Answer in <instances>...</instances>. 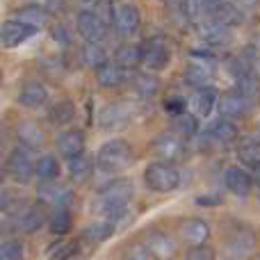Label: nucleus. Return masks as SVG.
I'll return each mask as SVG.
<instances>
[{
  "label": "nucleus",
  "mask_w": 260,
  "mask_h": 260,
  "mask_svg": "<svg viewBox=\"0 0 260 260\" xmlns=\"http://www.w3.org/2000/svg\"><path fill=\"white\" fill-rule=\"evenodd\" d=\"M199 130V121L194 114H176L174 117V133L180 135V137H192V135H197Z\"/></svg>",
  "instance_id": "nucleus-31"
},
{
  "label": "nucleus",
  "mask_w": 260,
  "mask_h": 260,
  "mask_svg": "<svg viewBox=\"0 0 260 260\" xmlns=\"http://www.w3.org/2000/svg\"><path fill=\"white\" fill-rule=\"evenodd\" d=\"M39 197L41 201L50 203L55 208H67L73 201V192L64 185H57L55 180H41L39 185Z\"/></svg>",
  "instance_id": "nucleus-14"
},
{
  "label": "nucleus",
  "mask_w": 260,
  "mask_h": 260,
  "mask_svg": "<svg viewBox=\"0 0 260 260\" xmlns=\"http://www.w3.org/2000/svg\"><path fill=\"white\" fill-rule=\"evenodd\" d=\"M57 151L64 157H73L85 151V133L82 130H64L57 137Z\"/></svg>",
  "instance_id": "nucleus-17"
},
{
  "label": "nucleus",
  "mask_w": 260,
  "mask_h": 260,
  "mask_svg": "<svg viewBox=\"0 0 260 260\" xmlns=\"http://www.w3.org/2000/svg\"><path fill=\"white\" fill-rule=\"evenodd\" d=\"M71 253H73V244L59 242V244H55V247H50L48 256H50V260H64L67 256H71Z\"/></svg>",
  "instance_id": "nucleus-39"
},
{
  "label": "nucleus",
  "mask_w": 260,
  "mask_h": 260,
  "mask_svg": "<svg viewBox=\"0 0 260 260\" xmlns=\"http://www.w3.org/2000/svg\"><path fill=\"white\" fill-rule=\"evenodd\" d=\"M224 185L231 194L244 199V197H249V192H251L253 178L249 176V171L240 169V167H229V169L224 171Z\"/></svg>",
  "instance_id": "nucleus-12"
},
{
  "label": "nucleus",
  "mask_w": 260,
  "mask_h": 260,
  "mask_svg": "<svg viewBox=\"0 0 260 260\" xmlns=\"http://www.w3.org/2000/svg\"><path fill=\"white\" fill-rule=\"evenodd\" d=\"M217 99H219V94L215 87H199L197 96H194V110L199 117H210L217 105Z\"/></svg>",
  "instance_id": "nucleus-24"
},
{
  "label": "nucleus",
  "mask_w": 260,
  "mask_h": 260,
  "mask_svg": "<svg viewBox=\"0 0 260 260\" xmlns=\"http://www.w3.org/2000/svg\"><path fill=\"white\" fill-rule=\"evenodd\" d=\"M210 80V69L201 62H192L185 69V82L192 87H206Z\"/></svg>",
  "instance_id": "nucleus-30"
},
{
  "label": "nucleus",
  "mask_w": 260,
  "mask_h": 260,
  "mask_svg": "<svg viewBox=\"0 0 260 260\" xmlns=\"http://www.w3.org/2000/svg\"><path fill=\"white\" fill-rule=\"evenodd\" d=\"M210 135L217 139V142L231 144L238 139V126H235L233 121H229V119H224V121H217L215 126L210 128Z\"/></svg>",
  "instance_id": "nucleus-32"
},
{
  "label": "nucleus",
  "mask_w": 260,
  "mask_h": 260,
  "mask_svg": "<svg viewBox=\"0 0 260 260\" xmlns=\"http://www.w3.org/2000/svg\"><path fill=\"white\" fill-rule=\"evenodd\" d=\"M18 142L23 144V148L27 151H37V148L44 146V130L37 126L35 121H23L16 130Z\"/></svg>",
  "instance_id": "nucleus-21"
},
{
  "label": "nucleus",
  "mask_w": 260,
  "mask_h": 260,
  "mask_svg": "<svg viewBox=\"0 0 260 260\" xmlns=\"http://www.w3.org/2000/svg\"><path fill=\"white\" fill-rule=\"evenodd\" d=\"M37 35V27L30 23L21 21V18H14V21H5L0 27V44L5 48H16V46L25 44L30 37Z\"/></svg>",
  "instance_id": "nucleus-6"
},
{
  "label": "nucleus",
  "mask_w": 260,
  "mask_h": 260,
  "mask_svg": "<svg viewBox=\"0 0 260 260\" xmlns=\"http://www.w3.org/2000/svg\"><path fill=\"white\" fill-rule=\"evenodd\" d=\"M180 235L189 244H201L210 238V226L199 217H189V219H183V224H180Z\"/></svg>",
  "instance_id": "nucleus-19"
},
{
  "label": "nucleus",
  "mask_w": 260,
  "mask_h": 260,
  "mask_svg": "<svg viewBox=\"0 0 260 260\" xmlns=\"http://www.w3.org/2000/svg\"><path fill=\"white\" fill-rule=\"evenodd\" d=\"M117 64L121 69H135L142 64V59H139V46H121V48L117 50Z\"/></svg>",
  "instance_id": "nucleus-34"
},
{
  "label": "nucleus",
  "mask_w": 260,
  "mask_h": 260,
  "mask_svg": "<svg viewBox=\"0 0 260 260\" xmlns=\"http://www.w3.org/2000/svg\"><path fill=\"white\" fill-rule=\"evenodd\" d=\"M151 148H153V153L165 162H176L185 155V142L180 135L174 133V130L155 137V142L151 144Z\"/></svg>",
  "instance_id": "nucleus-9"
},
{
  "label": "nucleus",
  "mask_w": 260,
  "mask_h": 260,
  "mask_svg": "<svg viewBox=\"0 0 260 260\" xmlns=\"http://www.w3.org/2000/svg\"><path fill=\"white\" fill-rule=\"evenodd\" d=\"M139 59L146 69L151 71H162L167 69L171 59V53H169V46H167L165 39H148L139 46Z\"/></svg>",
  "instance_id": "nucleus-5"
},
{
  "label": "nucleus",
  "mask_w": 260,
  "mask_h": 260,
  "mask_svg": "<svg viewBox=\"0 0 260 260\" xmlns=\"http://www.w3.org/2000/svg\"><path fill=\"white\" fill-rule=\"evenodd\" d=\"M135 117V105L128 103V101H119V103H112L101 112V128L105 130H119L121 126L133 121Z\"/></svg>",
  "instance_id": "nucleus-8"
},
{
  "label": "nucleus",
  "mask_w": 260,
  "mask_h": 260,
  "mask_svg": "<svg viewBox=\"0 0 260 260\" xmlns=\"http://www.w3.org/2000/svg\"><path fill=\"white\" fill-rule=\"evenodd\" d=\"M165 108L169 110V112L180 114V112H185V101L180 99V96H176V99H167L165 101Z\"/></svg>",
  "instance_id": "nucleus-41"
},
{
  "label": "nucleus",
  "mask_w": 260,
  "mask_h": 260,
  "mask_svg": "<svg viewBox=\"0 0 260 260\" xmlns=\"http://www.w3.org/2000/svg\"><path fill=\"white\" fill-rule=\"evenodd\" d=\"M112 23L119 35H123V37L135 35L139 27V9L135 5H119L112 12Z\"/></svg>",
  "instance_id": "nucleus-11"
},
{
  "label": "nucleus",
  "mask_w": 260,
  "mask_h": 260,
  "mask_svg": "<svg viewBox=\"0 0 260 260\" xmlns=\"http://www.w3.org/2000/svg\"><path fill=\"white\" fill-rule=\"evenodd\" d=\"M21 21H25V23H30V25L39 27L41 23L46 21V9L37 7V5H32V7L21 9Z\"/></svg>",
  "instance_id": "nucleus-38"
},
{
  "label": "nucleus",
  "mask_w": 260,
  "mask_h": 260,
  "mask_svg": "<svg viewBox=\"0 0 260 260\" xmlns=\"http://www.w3.org/2000/svg\"><path fill=\"white\" fill-rule=\"evenodd\" d=\"M18 229L23 233H37L41 226L46 224V210L41 203H32V206L23 208L21 215H18Z\"/></svg>",
  "instance_id": "nucleus-15"
},
{
  "label": "nucleus",
  "mask_w": 260,
  "mask_h": 260,
  "mask_svg": "<svg viewBox=\"0 0 260 260\" xmlns=\"http://www.w3.org/2000/svg\"><path fill=\"white\" fill-rule=\"evenodd\" d=\"M48 226H50V233L53 235H67L73 226V219H71V212L69 208H55V212L50 215L48 219Z\"/></svg>",
  "instance_id": "nucleus-28"
},
{
  "label": "nucleus",
  "mask_w": 260,
  "mask_h": 260,
  "mask_svg": "<svg viewBox=\"0 0 260 260\" xmlns=\"http://www.w3.org/2000/svg\"><path fill=\"white\" fill-rule=\"evenodd\" d=\"M76 27H78V35L85 41H103L105 32H108L105 30V21L96 12H89V9L78 14Z\"/></svg>",
  "instance_id": "nucleus-10"
},
{
  "label": "nucleus",
  "mask_w": 260,
  "mask_h": 260,
  "mask_svg": "<svg viewBox=\"0 0 260 260\" xmlns=\"http://www.w3.org/2000/svg\"><path fill=\"white\" fill-rule=\"evenodd\" d=\"M135 162V151L126 139H110L96 153V165L103 174H121Z\"/></svg>",
  "instance_id": "nucleus-2"
},
{
  "label": "nucleus",
  "mask_w": 260,
  "mask_h": 260,
  "mask_svg": "<svg viewBox=\"0 0 260 260\" xmlns=\"http://www.w3.org/2000/svg\"><path fill=\"white\" fill-rule=\"evenodd\" d=\"M217 108H219V114L224 119H235L242 117L247 112V99H244L240 91H229L221 99H217Z\"/></svg>",
  "instance_id": "nucleus-18"
},
{
  "label": "nucleus",
  "mask_w": 260,
  "mask_h": 260,
  "mask_svg": "<svg viewBox=\"0 0 260 260\" xmlns=\"http://www.w3.org/2000/svg\"><path fill=\"white\" fill-rule=\"evenodd\" d=\"M199 203H221V199L219 197H212V199H199Z\"/></svg>",
  "instance_id": "nucleus-43"
},
{
  "label": "nucleus",
  "mask_w": 260,
  "mask_h": 260,
  "mask_svg": "<svg viewBox=\"0 0 260 260\" xmlns=\"http://www.w3.org/2000/svg\"><path fill=\"white\" fill-rule=\"evenodd\" d=\"M247 3H256V0H247Z\"/></svg>",
  "instance_id": "nucleus-49"
},
{
  "label": "nucleus",
  "mask_w": 260,
  "mask_h": 260,
  "mask_svg": "<svg viewBox=\"0 0 260 260\" xmlns=\"http://www.w3.org/2000/svg\"><path fill=\"white\" fill-rule=\"evenodd\" d=\"M48 99V91L41 82H25L23 89L18 91V103L23 108H41Z\"/></svg>",
  "instance_id": "nucleus-20"
},
{
  "label": "nucleus",
  "mask_w": 260,
  "mask_h": 260,
  "mask_svg": "<svg viewBox=\"0 0 260 260\" xmlns=\"http://www.w3.org/2000/svg\"><path fill=\"white\" fill-rule=\"evenodd\" d=\"M91 171H94V162H91V157L85 151L69 157V174H71V178L76 183H85L91 176Z\"/></svg>",
  "instance_id": "nucleus-23"
},
{
  "label": "nucleus",
  "mask_w": 260,
  "mask_h": 260,
  "mask_svg": "<svg viewBox=\"0 0 260 260\" xmlns=\"http://www.w3.org/2000/svg\"><path fill=\"white\" fill-rule=\"evenodd\" d=\"M35 174L39 176L41 180H57L59 176V162L57 157L53 155H41L35 165Z\"/></svg>",
  "instance_id": "nucleus-29"
},
{
  "label": "nucleus",
  "mask_w": 260,
  "mask_h": 260,
  "mask_svg": "<svg viewBox=\"0 0 260 260\" xmlns=\"http://www.w3.org/2000/svg\"><path fill=\"white\" fill-rule=\"evenodd\" d=\"M112 233H114V224L108 219H99L85 229V238L94 244H101V242H105V240H110Z\"/></svg>",
  "instance_id": "nucleus-27"
},
{
  "label": "nucleus",
  "mask_w": 260,
  "mask_h": 260,
  "mask_svg": "<svg viewBox=\"0 0 260 260\" xmlns=\"http://www.w3.org/2000/svg\"><path fill=\"white\" fill-rule=\"evenodd\" d=\"M0 260H25V244L21 240H7L0 244Z\"/></svg>",
  "instance_id": "nucleus-35"
},
{
  "label": "nucleus",
  "mask_w": 260,
  "mask_h": 260,
  "mask_svg": "<svg viewBox=\"0 0 260 260\" xmlns=\"http://www.w3.org/2000/svg\"><path fill=\"white\" fill-rule=\"evenodd\" d=\"M123 260H148V251L142 244H133V247L126 251V258Z\"/></svg>",
  "instance_id": "nucleus-40"
},
{
  "label": "nucleus",
  "mask_w": 260,
  "mask_h": 260,
  "mask_svg": "<svg viewBox=\"0 0 260 260\" xmlns=\"http://www.w3.org/2000/svg\"><path fill=\"white\" fill-rule=\"evenodd\" d=\"M7 174L12 176L16 183L25 185L30 183L32 174H35V162L30 157V151L27 148H14L7 157Z\"/></svg>",
  "instance_id": "nucleus-7"
},
{
  "label": "nucleus",
  "mask_w": 260,
  "mask_h": 260,
  "mask_svg": "<svg viewBox=\"0 0 260 260\" xmlns=\"http://www.w3.org/2000/svg\"><path fill=\"white\" fill-rule=\"evenodd\" d=\"M133 85L139 96H153L160 89V80H157L155 76H151V73H139V76H135Z\"/></svg>",
  "instance_id": "nucleus-33"
},
{
  "label": "nucleus",
  "mask_w": 260,
  "mask_h": 260,
  "mask_svg": "<svg viewBox=\"0 0 260 260\" xmlns=\"http://www.w3.org/2000/svg\"><path fill=\"white\" fill-rule=\"evenodd\" d=\"M73 117H76V105H73L69 99L55 103L48 112V119L53 126H67L69 121H73Z\"/></svg>",
  "instance_id": "nucleus-26"
},
{
  "label": "nucleus",
  "mask_w": 260,
  "mask_h": 260,
  "mask_svg": "<svg viewBox=\"0 0 260 260\" xmlns=\"http://www.w3.org/2000/svg\"><path fill=\"white\" fill-rule=\"evenodd\" d=\"M238 157L249 169L260 167V139H247L238 146Z\"/></svg>",
  "instance_id": "nucleus-25"
},
{
  "label": "nucleus",
  "mask_w": 260,
  "mask_h": 260,
  "mask_svg": "<svg viewBox=\"0 0 260 260\" xmlns=\"http://www.w3.org/2000/svg\"><path fill=\"white\" fill-rule=\"evenodd\" d=\"M185 260H217V253L210 244L201 242V244H192V249H187Z\"/></svg>",
  "instance_id": "nucleus-37"
},
{
  "label": "nucleus",
  "mask_w": 260,
  "mask_h": 260,
  "mask_svg": "<svg viewBox=\"0 0 260 260\" xmlns=\"http://www.w3.org/2000/svg\"><path fill=\"white\" fill-rule=\"evenodd\" d=\"M256 244H258V238L253 233V229L244 226V229H238L226 238V244H224V251H226V258L229 260H249L256 251Z\"/></svg>",
  "instance_id": "nucleus-4"
},
{
  "label": "nucleus",
  "mask_w": 260,
  "mask_h": 260,
  "mask_svg": "<svg viewBox=\"0 0 260 260\" xmlns=\"http://www.w3.org/2000/svg\"><path fill=\"white\" fill-rule=\"evenodd\" d=\"M82 57L89 67H101L105 62V48L101 46V41H87L85 50H82Z\"/></svg>",
  "instance_id": "nucleus-36"
},
{
  "label": "nucleus",
  "mask_w": 260,
  "mask_h": 260,
  "mask_svg": "<svg viewBox=\"0 0 260 260\" xmlns=\"http://www.w3.org/2000/svg\"><path fill=\"white\" fill-rule=\"evenodd\" d=\"M130 199H133V185H130V180H126V178L112 180V183L105 185L99 192L94 210L99 212V215H103V219L117 221L126 215Z\"/></svg>",
  "instance_id": "nucleus-1"
},
{
  "label": "nucleus",
  "mask_w": 260,
  "mask_h": 260,
  "mask_svg": "<svg viewBox=\"0 0 260 260\" xmlns=\"http://www.w3.org/2000/svg\"><path fill=\"white\" fill-rule=\"evenodd\" d=\"M0 208H3V197H0Z\"/></svg>",
  "instance_id": "nucleus-47"
},
{
  "label": "nucleus",
  "mask_w": 260,
  "mask_h": 260,
  "mask_svg": "<svg viewBox=\"0 0 260 260\" xmlns=\"http://www.w3.org/2000/svg\"><path fill=\"white\" fill-rule=\"evenodd\" d=\"M3 180H5V171L0 169V185H3Z\"/></svg>",
  "instance_id": "nucleus-45"
},
{
  "label": "nucleus",
  "mask_w": 260,
  "mask_h": 260,
  "mask_svg": "<svg viewBox=\"0 0 260 260\" xmlns=\"http://www.w3.org/2000/svg\"><path fill=\"white\" fill-rule=\"evenodd\" d=\"M253 180H256V185L260 187V167H256V174H253Z\"/></svg>",
  "instance_id": "nucleus-44"
},
{
  "label": "nucleus",
  "mask_w": 260,
  "mask_h": 260,
  "mask_svg": "<svg viewBox=\"0 0 260 260\" xmlns=\"http://www.w3.org/2000/svg\"><path fill=\"white\" fill-rule=\"evenodd\" d=\"M53 37L59 41V44H64V46H69V44H71V35H69V32H67V27H64V25H55Z\"/></svg>",
  "instance_id": "nucleus-42"
},
{
  "label": "nucleus",
  "mask_w": 260,
  "mask_h": 260,
  "mask_svg": "<svg viewBox=\"0 0 260 260\" xmlns=\"http://www.w3.org/2000/svg\"><path fill=\"white\" fill-rule=\"evenodd\" d=\"M146 251L155 260H171L176 256V242L162 231H153L146 238Z\"/></svg>",
  "instance_id": "nucleus-13"
},
{
  "label": "nucleus",
  "mask_w": 260,
  "mask_h": 260,
  "mask_svg": "<svg viewBox=\"0 0 260 260\" xmlns=\"http://www.w3.org/2000/svg\"><path fill=\"white\" fill-rule=\"evenodd\" d=\"M0 82H3V71H0Z\"/></svg>",
  "instance_id": "nucleus-48"
},
{
  "label": "nucleus",
  "mask_w": 260,
  "mask_h": 260,
  "mask_svg": "<svg viewBox=\"0 0 260 260\" xmlns=\"http://www.w3.org/2000/svg\"><path fill=\"white\" fill-rule=\"evenodd\" d=\"M144 183L153 192H171V189L178 187L180 176H178V169L171 162L155 160L144 171Z\"/></svg>",
  "instance_id": "nucleus-3"
},
{
  "label": "nucleus",
  "mask_w": 260,
  "mask_h": 260,
  "mask_svg": "<svg viewBox=\"0 0 260 260\" xmlns=\"http://www.w3.org/2000/svg\"><path fill=\"white\" fill-rule=\"evenodd\" d=\"M96 80L101 87H119L126 80V69H121L119 64L103 62L101 67H96Z\"/></svg>",
  "instance_id": "nucleus-22"
},
{
  "label": "nucleus",
  "mask_w": 260,
  "mask_h": 260,
  "mask_svg": "<svg viewBox=\"0 0 260 260\" xmlns=\"http://www.w3.org/2000/svg\"><path fill=\"white\" fill-rule=\"evenodd\" d=\"M78 3H85V5H89V3H94V0H78Z\"/></svg>",
  "instance_id": "nucleus-46"
},
{
  "label": "nucleus",
  "mask_w": 260,
  "mask_h": 260,
  "mask_svg": "<svg viewBox=\"0 0 260 260\" xmlns=\"http://www.w3.org/2000/svg\"><path fill=\"white\" fill-rule=\"evenodd\" d=\"M199 32L208 44H224L231 39V25L217 21V18H201L199 21Z\"/></svg>",
  "instance_id": "nucleus-16"
}]
</instances>
